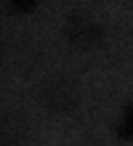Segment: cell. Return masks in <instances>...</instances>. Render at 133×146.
Segmentation results:
<instances>
[{"mask_svg":"<svg viewBox=\"0 0 133 146\" xmlns=\"http://www.w3.org/2000/svg\"><path fill=\"white\" fill-rule=\"evenodd\" d=\"M76 100H78L76 87L65 78L54 80L43 89V104L56 113L70 111L76 106Z\"/></svg>","mask_w":133,"mask_h":146,"instance_id":"obj_1","label":"cell"}]
</instances>
